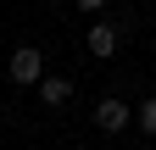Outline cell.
<instances>
[{
  "mask_svg": "<svg viewBox=\"0 0 156 150\" xmlns=\"http://www.w3.org/2000/svg\"><path fill=\"white\" fill-rule=\"evenodd\" d=\"M11 78H17V84H39V78H45L39 45H17V50H11Z\"/></svg>",
  "mask_w": 156,
  "mask_h": 150,
  "instance_id": "cell-1",
  "label": "cell"
},
{
  "mask_svg": "<svg viewBox=\"0 0 156 150\" xmlns=\"http://www.w3.org/2000/svg\"><path fill=\"white\" fill-rule=\"evenodd\" d=\"M95 122H101V134H123V128H128V106L117 95H106L101 106H95Z\"/></svg>",
  "mask_w": 156,
  "mask_h": 150,
  "instance_id": "cell-2",
  "label": "cell"
},
{
  "mask_svg": "<svg viewBox=\"0 0 156 150\" xmlns=\"http://www.w3.org/2000/svg\"><path fill=\"white\" fill-rule=\"evenodd\" d=\"M84 45H89V56H101V61H106V56H117V28H112V22H95Z\"/></svg>",
  "mask_w": 156,
  "mask_h": 150,
  "instance_id": "cell-3",
  "label": "cell"
},
{
  "mask_svg": "<svg viewBox=\"0 0 156 150\" xmlns=\"http://www.w3.org/2000/svg\"><path fill=\"white\" fill-rule=\"evenodd\" d=\"M39 100H45V106H67L73 100V84L67 78H39Z\"/></svg>",
  "mask_w": 156,
  "mask_h": 150,
  "instance_id": "cell-4",
  "label": "cell"
},
{
  "mask_svg": "<svg viewBox=\"0 0 156 150\" xmlns=\"http://www.w3.org/2000/svg\"><path fill=\"white\" fill-rule=\"evenodd\" d=\"M140 128H145V134H156V95L140 106Z\"/></svg>",
  "mask_w": 156,
  "mask_h": 150,
  "instance_id": "cell-5",
  "label": "cell"
},
{
  "mask_svg": "<svg viewBox=\"0 0 156 150\" xmlns=\"http://www.w3.org/2000/svg\"><path fill=\"white\" fill-rule=\"evenodd\" d=\"M73 6H84V11H106V0H73Z\"/></svg>",
  "mask_w": 156,
  "mask_h": 150,
  "instance_id": "cell-6",
  "label": "cell"
}]
</instances>
